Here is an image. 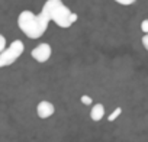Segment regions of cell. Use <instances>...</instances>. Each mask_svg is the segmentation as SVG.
Returning <instances> with one entry per match:
<instances>
[{
  "instance_id": "12",
  "label": "cell",
  "mask_w": 148,
  "mask_h": 142,
  "mask_svg": "<svg viewBox=\"0 0 148 142\" xmlns=\"http://www.w3.org/2000/svg\"><path fill=\"white\" fill-rule=\"evenodd\" d=\"M142 45H144V48L148 51V35H144V36H142Z\"/></svg>"
},
{
  "instance_id": "3",
  "label": "cell",
  "mask_w": 148,
  "mask_h": 142,
  "mask_svg": "<svg viewBox=\"0 0 148 142\" xmlns=\"http://www.w3.org/2000/svg\"><path fill=\"white\" fill-rule=\"evenodd\" d=\"M23 51H25L23 42H22L21 39L13 41V42L8 46V49H6L5 52L0 54V67H8V65L13 64V62L23 54Z\"/></svg>"
},
{
  "instance_id": "4",
  "label": "cell",
  "mask_w": 148,
  "mask_h": 142,
  "mask_svg": "<svg viewBox=\"0 0 148 142\" xmlns=\"http://www.w3.org/2000/svg\"><path fill=\"white\" fill-rule=\"evenodd\" d=\"M51 54H52L51 45H49V44H47V42L39 44V45H38V46H35V48L32 49V52H31L32 58H34L35 61H38V62H47V61L49 59Z\"/></svg>"
},
{
  "instance_id": "2",
  "label": "cell",
  "mask_w": 148,
  "mask_h": 142,
  "mask_svg": "<svg viewBox=\"0 0 148 142\" xmlns=\"http://www.w3.org/2000/svg\"><path fill=\"white\" fill-rule=\"evenodd\" d=\"M42 10L48 15L51 22H55L57 26H60L62 29L70 28L73 23H76V20L79 18L77 13L70 10L61 0H48V2L44 3Z\"/></svg>"
},
{
  "instance_id": "11",
  "label": "cell",
  "mask_w": 148,
  "mask_h": 142,
  "mask_svg": "<svg viewBox=\"0 0 148 142\" xmlns=\"http://www.w3.org/2000/svg\"><path fill=\"white\" fill-rule=\"evenodd\" d=\"M118 5H122V6H129V5H134L135 0H128V2H123V0H116Z\"/></svg>"
},
{
  "instance_id": "6",
  "label": "cell",
  "mask_w": 148,
  "mask_h": 142,
  "mask_svg": "<svg viewBox=\"0 0 148 142\" xmlns=\"http://www.w3.org/2000/svg\"><path fill=\"white\" fill-rule=\"evenodd\" d=\"M103 116H105V107H103V104H102V103H96V104L92 107V110H90V117H92V120L99 122V120L103 119Z\"/></svg>"
},
{
  "instance_id": "5",
  "label": "cell",
  "mask_w": 148,
  "mask_h": 142,
  "mask_svg": "<svg viewBox=\"0 0 148 142\" xmlns=\"http://www.w3.org/2000/svg\"><path fill=\"white\" fill-rule=\"evenodd\" d=\"M54 112H55V107H54V104H52L51 102L42 100V102H39L38 106H36V113H38V116H39L41 119H48V117H51V116L54 115Z\"/></svg>"
},
{
  "instance_id": "8",
  "label": "cell",
  "mask_w": 148,
  "mask_h": 142,
  "mask_svg": "<svg viewBox=\"0 0 148 142\" xmlns=\"http://www.w3.org/2000/svg\"><path fill=\"white\" fill-rule=\"evenodd\" d=\"M6 49H8V46H6V36L5 35H0V54L5 52Z\"/></svg>"
},
{
  "instance_id": "7",
  "label": "cell",
  "mask_w": 148,
  "mask_h": 142,
  "mask_svg": "<svg viewBox=\"0 0 148 142\" xmlns=\"http://www.w3.org/2000/svg\"><path fill=\"white\" fill-rule=\"evenodd\" d=\"M121 113H122V109H121V107H116V110H113V112H112V115L108 117V120H109V122H113L116 117H119V115H121Z\"/></svg>"
},
{
  "instance_id": "1",
  "label": "cell",
  "mask_w": 148,
  "mask_h": 142,
  "mask_svg": "<svg viewBox=\"0 0 148 142\" xmlns=\"http://www.w3.org/2000/svg\"><path fill=\"white\" fill-rule=\"evenodd\" d=\"M49 22H51V19L48 18V15L44 10H41L39 15H34L31 10H23L18 16L19 29L31 39L41 38L45 33V31L48 29Z\"/></svg>"
},
{
  "instance_id": "10",
  "label": "cell",
  "mask_w": 148,
  "mask_h": 142,
  "mask_svg": "<svg viewBox=\"0 0 148 142\" xmlns=\"http://www.w3.org/2000/svg\"><path fill=\"white\" fill-rule=\"evenodd\" d=\"M141 31H142L145 35H148V19H144V20L141 22Z\"/></svg>"
},
{
  "instance_id": "9",
  "label": "cell",
  "mask_w": 148,
  "mask_h": 142,
  "mask_svg": "<svg viewBox=\"0 0 148 142\" xmlns=\"http://www.w3.org/2000/svg\"><path fill=\"white\" fill-rule=\"evenodd\" d=\"M80 100H82V103H83V104H86V106H90V104L93 103L92 97H90V96H87V94L82 96V97H80Z\"/></svg>"
}]
</instances>
